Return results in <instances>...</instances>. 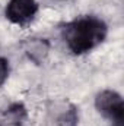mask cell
<instances>
[{"instance_id": "cell-1", "label": "cell", "mask_w": 124, "mask_h": 126, "mask_svg": "<svg viewBox=\"0 0 124 126\" xmlns=\"http://www.w3.org/2000/svg\"><path fill=\"white\" fill-rule=\"evenodd\" d=\"M63 43L74 56H83L99 47L108 35V25L95 15L77 16L60 28Z\"/></svg>"}, {"instance_id": "cell-2", "label": "cell", "mask_w": 124, "mask_h": 126, "mask_svg": "<svg viewBox=\"0 0 124 126\" xmlns=\"http://www.w3.org/2000/svg\"><path fill=\"white\" fill-rule=\"evenodd\" d=\"M79 109L67 98L50 100L45 106L44 126H77Z\"/></svg>"}, {"instance_id": "cell-3", "label": "cell", "mask_w": 124, "mask_h": 126, "mask_svg": "<svg viewBox=\"0 0 124 126\" xmlns=\"http://www.w3.org/2000/svg\"><path fill=\"white\" fill-rule=\"evenodd\" d=\"M96 111L107 119L111 126H124V101L120 93L114 90H102L95 95Z\"/></svg>"}, {"instance_id": "cell-4", "label": "cell", "mask_w": 124, "mask_h": 126, "mask_svg": "<svg viewBox=\"0 0 124 126\" xmlns=\"http://www.w3.org/2000/svg\"><path fill=\"white\" fill-rule=\"evenodd\" d=\"M38 9L37 0H9L4 7V16L10 24L25 27L34 21Z\"/></svg>"}, {"instance_id": "cell-5", "label": "cell", "mask_w": 124, "mask_h": 126, "mask_svg": "<svg viewBox=\"0 0 124 126\" xmlns=\"http://www.w3.org/2000/svg\"><path fill=\"white\" fill-rule=\"evenodd\" d=\"M50 41L41 37H31L22 43V50L25 56L35 64H42L50 54Z\"/></svg>"}, {"instance_id": "cell-6", "label": "cell", "mask_w": 124, "mask_h": 126, "mask_svg": "<svg viewBox=\"0 0 124 126\" xmlns=\"http://www.w3.org/2000/svg\"><path fill=\"white\" fill-rule=\"evenodd\" d=\"M28 123V109L24 103H12L0 111L1 126H26Z\"/></svg>"}, {"instance_id": "cell-7", "label": "cell", "mask_w": 124, "mask_h": 126, "mask_svg": "<svg viewBox=\"0 0 124 126\" xmlns=\"http://www.w3.org/2000/svg\"><path fill=\"white\" fill-rule=\"evenodd\" d=\"M9 73H10V63L6 57L0 56V87H3L4 82L7 81Z\"/></svg>"}, {"instance_id": "cell-8", "label": "cell", "mask_w": 124, "mask_h": 126, "mask_svg": "<svg viewBox=\"0 0 124 126\" xmlns=\"http://www.w3.org/2000/svg\"><path fill=\"white\" fill-rule=\"evenodd\" d=\"M57 1H67V0H57Z\"/></svg>"}, {"instance_id": "cell-9", "label": "cell", "mask_w": 124, "mask_h": 126, "mask_svg": "<svg viewBox=\"0 0 124 126\" xmlns=\"http://www.w3.org/2000/svg\"><path fill=\"white\" fill-rule=\"evenodd\" d=\"M0 126H1V125H0Z\"/></svg>"}]
</instances>
